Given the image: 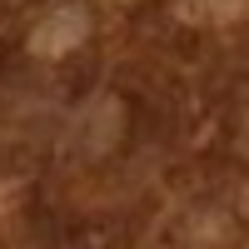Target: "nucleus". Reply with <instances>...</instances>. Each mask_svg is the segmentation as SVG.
<instances>
[{"label":"nucleus","instance_id":"f257e3e1","mask_svg":"<svg viewBox=\"0 0 249 249\" xmlns=\"http://www.w3.org/2000/svg\"><path fill=\"white\" fill-rule=\"evenodd\" d=\"M179 10L195 20H239L249 15V0H179Z\"/></svg>","mask_w":249,"mask_h":249},{"label":"nucleus","instance_id":"f03ea898","mask_svg":"<svg viewBox=\"0 0 249 249\" xmlns=\"http://www.w3.org/2000/svg\"><path fill=\"white\" fill-rule=\"evenodd\" d=\"M244 150H249V115H244Z\"/></svg>","mask_w":249,"mask_h":249}]
</instances>
